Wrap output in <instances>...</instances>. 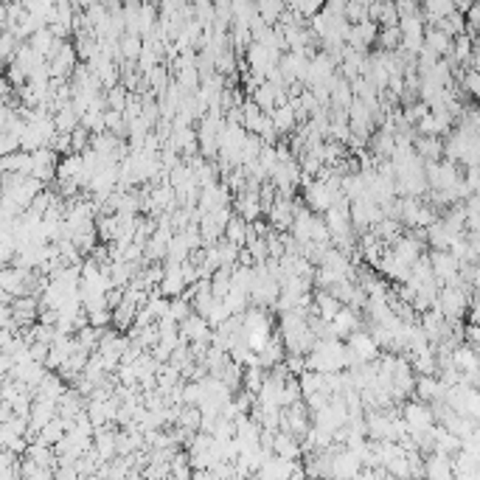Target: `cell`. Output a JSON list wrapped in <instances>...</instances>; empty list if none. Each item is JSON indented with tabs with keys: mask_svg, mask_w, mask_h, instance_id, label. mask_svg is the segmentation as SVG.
Instances as JSON below:
<instances>
[{
	"mask_svg": "<svg viewBox=\"0 0 480 480\" xmlns=\"http://www.w3.org/2000/svg\"><path fill=\"white\" fill-rule=\"evenodd\" d=\"M351 368V357L343 340H318L315 348L306 354V371L315 374H340Z\"/></svg>",
	"mask_w": 480,
	"mask_h": 480,
	"instance_id": "6da1fadb",
	"label": "cell"
},
{
	"mask_svg": "<svg viewBox=\"0 0 480 480\" xmlns=\"http://www.w3.org/2000/svg\"><path fill=\"white\" fill-rule=\"evenodd\" d=\"M469 306H475V289H464V287H441L438 289L435 309L444 315V320L458 323V320L466 315Z\"/></svg>",
	"mask_w": 480,
	"mask_h": 480,
	"instance_id": "7a4b0ae2",
	"label": "cell"
},
{
	"mask_svg": "<svg viewBox=\"0 0 480 480\" xmlns=\"http://www.w3.org/2000/svg\"><path fill=\"white\" fill-rule=\"evenodd\" d=\"M405 427H407V435H416V432H430L435 427V419H432L430 405L424 402H416V399H407L402 402V410H399Z\"/></svg>",
	"mask_w": 480,
	"mask_h": 480,
	"instance_id": "3957f363",
	"label": "cell"
},
{
	"mask_svg": "<svg viewBox=\"0 0 480 480\" xmlns=\"http://www.w3.org/2000/svg\"><path fill=\"white\" fill-rule=\"evenodd\" d=\"M222 124H225V118H208V115L199 121V127L194 130V135H197V149H199V157H205V160H216Z\"/></svg>",
	"mask_w": 480,
	"mask_h": 480,
	"instance_id": "277c9868",
	"label": "cell"
},
{
	"mask_svg": "<svg viewBox=\"0 0 480 480\" xmlns=\"http://www.w3.org/2000/svg\"><path fill=\"white\" fill-rule=\"evenodd\" d=\"M345 351H348V357H351V368H354V365L377 362V357L382 354L380 345L371 340V335H368L365 329H360V332L345 337Z\"/></svg>",
	"mask_w": 480,
	"mask_h": 480,
	"instance_id": "5b68a950",
	"label": "cell"
},
{
	"mask_svg": "<svg viewBox=\"0 0 480 480\" xmlns=\"http://www.w3.org/2000/svg\"><path fill=\"white\" fill-rule=\"evenodd\" d=\"M295 197H276V202L270 205V211H267V225H270V231H276V234H289V228H292V216H295Z\"/></svg>",
	"mask_w": 480,
	"mask_h": 480,
	"instance_id": "8992f818",
	"label": "cell"
},
{
	"mask_svg": "<svg viewBox=\"0 0 480 480\" xmlns=\"http://www.w3.org/2000/svg\"><path fill=\"white\" fill-rule=\"evenodd\" d=\"M362 320H365L362 312H357L351 306H343L335 318L329 320V335H332V340H345L348 335H354V332L362 329Z\"/></svg>",
	"mask_w": 480,
	"mask_h": 480,
	"instance_id": "52a82bcc",
	"label": "cell"
},
{
	"mask_svg": "<svg viewBox=\"0 0 480 480\" xmlns=\"http://www.w3.org/2000/svg\"><path fill=\"white\" fill-rule=\"evenodd\" d=\"M360 469H362L360 458H357L351 449L337 447L335 444V455H332V478L335 480H354L357 475H360Z\"/></svg>",
	"mask_w": 480,
	"mask_h": 480,
	"instance_id": "ba28073f",
	"label": "cell"
},
{
	"mask_svg": "<svg viewBox=\"0 0 480 480\" xmlns=\"http://www.w3.org/2000/svg\"><path fill=\"white\" fill-rule=\"evenodd\" d=\"M228 205H231V192L222 183L199 189V199H197V211L199 214H211V211H219V208H228Z\"/></svg>",
	"mask_w": 480,
	"mask_h": 480,
	"instance_id": "9c48e42d",
	"label": "cell"
},
{
	"mask_svg": "<svg viewBox=\"0 0 480 480\" xmlns=\"http://www.w3.org/2000/svg\"><path fill=\"white\" fill-rule=\"evenodd\" d=\"M177 332H180V340H183L186 345H189V343H205V345H208L214 329L208 326V320H205V318H199V315H194L192 312V315H189V318L177 326Z\"/></svg>",
	"mask_w": 480,
	"mask_h": 480,
	"instance_id": "30bf717a",
	"label": "cell"
},
{
	"mask_svg": "<svg viewBox=\"0 0 480 480\" xmlns=\"http://www.w3.org/2000/svg\"><path fill=\"white\" fill-rule=\"evenodd\" d=\"M444 393H447V387L438 382V377H416L413 380V399L416 402L435 405V402H444Z\"/></svg>",
	"mask_w": 480,
	"mask_h": 480,
	"instance_id": "8fae6325",
	"label": "cell"
},
{
	"mask_svg": "<svg viewBox=\"0 0 480 480\" xmlns=\"http://www.w3.org/2000/svg\"><path fill=\"white\" fill-rule=\"evenodd\" d=\"M157 292L163 298H180L186 292V281H183V273H180V264H166L163 261V278L157 284Z\"/></svg>",
	"mask_w": 480,
	"mask_h": 480,
	"instance_id": "7c38bea8",
	"label": "cell"
},
{
	"mask_svg": "<svg viewBox=\"0 0 480 480\" xmlns=\"http://www.w3.org/2000/svg\"><path fill=\"white\" fill-rule=\"evenodd\" d=\"M273 455H276V458H284V461H301V455H303L301 441L292 438L289 432L278 430L273 435Z\"/></svg>",
	"mask_w": 480,
	"mask_h": 480,
	"instance_id": "4fadbf2b",
	"label": "cell"
},
{
	"mask_svg": "<svg viewBox=\"0 0 480 480\" xmlns=\"http://www.w3.org/2000/svg\"><path fill=\"white\" fill-rule=\"evenodd\" d=\"M422 480H452V466H449V455L430 452L424 458V478Z\"/></svg>",
	"mask_w": 480,
	"mask_h": 480,
	"instance_id": "5bb4252c",
	"label": "cell"
},
{
	"mask_svg": "<svg viewBox=\"0 0 480 480\" xmlns=\"http://www.w3.org/2000/svg\"><path fill=\"white\" fill-rule=\"evenodd\" d=\"M23 455H26V461L37 464L40 469H48V472H53V466H56V455H53V449H51V447H46V444H40V441L28 444Z\"/></svg>",
	"mask_w": 480,
	"mask_h": 480,
	"instance_id": "9a60e30c",
	"label": "cell"
},
{
	"mask_svg": "<svg viewBox=\"0 0 480 480\" xmlns=\"http://www.w3.org/2000/svg\"><path fill=\"white\" fill-rule=\"evenodd\" d=\"M270 121H273V127H276L278 138H281V135H289V132H295V127H298L295 113L289 110V104H284V107H276V110L270 113Z\"/></svg>",
	"mask_w": 480,
	"mask_h": 480,
	"instance_id": "2e32d148",
	"label": "cell"
},
{
	"mask_svg": "<svg viewBox=\"0 0 480 480\" xmlns=\"http://www.w3.org/2000/svg\"><path fill=\"white\" fill-rule=\"evenodd\" d=\"M424 46L430 51H435L438 56H447L449 48H452V37H447L441 28L435 26H424Z\"/></svg>",
	"mask_w": 480,
	"mask_h": 480,
	"instance_id": "e0dca14e",
	"label": "cell"
},
{
	"mask_svg": "<svg viewBox=\"0 0 480 480\" xmlns=\"http://www.w3.org/2000/svg\"><path fill=\"white\" fill-rule=\"evenodd\" d=\"M51 118H53V127H56V132H59V135H71V132L79 127V113H76L71 104H68V107H62V110H56Z\"/></svg>",
	"mask_w": 480,
	"mask_h": 480,
	"instance_id": "ac0fdd59",
	"label": "cell"
},
{
	"mask_svg": "<svg viewBox=\"0 0 480 480\" xmlns=\"http://www.w3.org/2000/svg\"><path fill=\"white\" fill-rule=\"evenodd\" d=\"M413 152H416V157H422L424 163H435V160H441V138H419V135H416Z\"/></svg>",
	"mask_w": 480,
	"mask_h": 480,
	"instance_id": "d6986e66",
	"label": "cell"
},
{
	"mask_svg": "<svg viewBox=\"0 0 480 480\" xmlns=\"http://www.w3.org/2000/svg\"><path fill=\"white\" fill-rule=\"evenodd\" d=\"M141 46H144V40H141L138 34H121V40H118V56H121V62H138Z\"/></svg>",
	"mask_w": 480,
	"mask_h": 480,
	"instance_id": "ffe728a7",
	"label": "cell"
},
{
	"mask_svg": "<svg viewBox=\"0 0 480 480\" xmlns=\"http://www.w3.org/2000/svg\"><path fill=\"white\" fill-rule=\"evenodd\" d=\"M65 432H68V424H65V422H62V419L56 416V419H53L51 424H46L43 430L37 432V441H40V444H46V447H51V449H53V447H56V444H59V441L65 438Z\"/></svg>",
	"mask_w": 480,
	"mask_h": 480,
	"instance_id": "44dd1931",
	"label": "cell"
},
{
	"mask_svg": "<svg viewBox=\"0 0 480 480\" xmlns=\"http://www.w3.org/2000/svg\"><path fill=\"white\" fill-rule=\"evenodd\" d=\"M264 380H267V371H264V368H259V365H256V368H244V374H241V390L256 399V393L261 390Z\"/></svg>",
	"mask_w": 480,
	"mask_h": 480,
	"instance_id": "7402d4cb",
	"label": "cell"
},
{
	"mask_svg": "<svg viewBox=\"0 0 480 480\" xmlns=\"http://www.w3.org/2000/svg\"><path fill=\"white\" fill-rule=\"evenodd\" d=\"M222 239L231 241V244H236V247H244V239H247V222L239 219L236 214L228 219V225H225V234H222Z\"/></svg>",
	"mask_w": 480,
	"mask_h": 480,
	"instance_id": "603a6c76",
	"label": "cell"
},
{
	"mask_svg": "<svg viewBox=\"0 0 480 480\" xmlns=\"http://www.w3.org/2000/svg\"><path fill=\"white\" fill-rule=\"evenodd\" d=\"M284 3L281 0H261V3H256V14L267 23V26H276V20L284 14Z\"/></svg>",
	"mask_w": 480,
	"mask_h": 480,
	"instance_id": "cb8c5ba5",
	"label": "cell"
},
{
	"mask_svg": "<svg viewBox=\"0 0 480 480\" xmlns=\"http://www.w3.org/2000/svg\"><path fill=\"white\" fill-rule=\"evenodd\" d=\"M199 424H202V416H199V410L197 407H180V413H177V424L174 427H180V430L186 432H199Z\"/></svg>",
	"mask_w": 480,
	"mask_h": 480,
	"instance_id": "d4e9b609",
	"label": "cell"
},
{
	"mask_svg": "<svg viewBox=\"0 0 480 480\" xmlns=\"http://www.w3.org/2000/svg\"><path fill=\"white\" fill-rule=\"evenodd\" d=\"M222 306H225V312L234 318V315H241L247 306H250V298H247V292H239V289H231L225 298H222Z\"/></svg>",
	"mask_w": 480,
	"mask_h": 480,
	"instance_id": "484cf974",
	"label": "cell"
},
{
	"mask_svg": "<svg viewBox=\"0 0 480 480\" xmlns=\"http://www.w3.org/2000/svg\"><path fill=\"white\" fill-rule=\"evenodd\" d=\"M298 387H301V399L312 396V393H320L323 390V374H315V371H303L298 377Z\"/></svg>",
	"mask_w": 480,
	"mask_h": 480,
	"instance_id": "4316f807",
	"label": "cell"
},
{
	"mask_svg": "<svg viewBox=\"0 0 480 480\" xmlns=\"http://www.w3.org/2000/svg\"><path fill=\"white\" fill-rule=\"evenodd\" d=\"M241 247H236V244H231V241L219 239L216 241V256H219V267L222 270H231L234 264H236V256H239Z\"/></svg>",
	"mask_w": 480,
	"mask_h": 480,
	"instance_id": "83f0119b",
	"label": "cell"
},
{
	"mask_svg": "<svg viewBox=\"0 0 480 480\" xmlns=\"http://www.w3.org/2000/svg\"><path fill=\"white\" fill-rule=\"evenodd\" d=\"M189 315H192V303H189V301H183V298H172V301H169V312H166L169 320H174V323L180 326Z\"/></svg>",
	"mask_w": 480,
	"mask_h": 480,
	"instance_id": "f1b7e54d",
	"label": "cell"
},
{
	"mask_svg": "<svg viewBox=\"0 0 480 480\" xmlns=\"http://www.w3.org/2000/svg\"><path fill=\"white\" fill-rule=\"evenodd\" d=\"M127 88L118 82L115 88H110V90H104V101H107V110H115V113H121L124 110V104H127Z\"/></svg>",
	"mask_w": 480,
	"mask_h": 480,
	"instance_id": "f546056e",
	"label": "cell"
},
{
	"mask_svg": "<svg viewBox=\"0 0 480 480\" xmlns=\"http://www.w3.org/2000/svg\"><path fill=\"white\" fill-rule=\"evenodd\" d=\"M14 256H17V241L11 234L0 231V267H9L14 261Z\"/></svg>",
	"mask_w": 480,
	"mask_h": 480,
	"instance_id": "4dcf8cb0",
	"label": "cell"
},
{
	"mask_svg": "<svg viewBox=\"0 0 480 480\" xmlns=\"http://www.w3.org/2000/svg\"><path fill=\"white\" fill-rule=\"evenodd\" d=\"M343 17H345V23H348V26L368 20V3H357V0L345 3V11H343Z\"/></svg>",
	"mask_w": 480,
	"mask_h": 480,
	"instance_id": "1f68e13d",
	"label": "cell"
},
{
	"mask_svg": "<svg viewBox=\"0 0 480 480\" xmlns=\"http://www.w3.org/2000/svg\"><path fill=\"white\" fill-rule=\"evenodd\" d=\"M17 48H20V40L11 31H3L0 34V62H11Z\"/></svg>",
	"mask_w": 480,
	"mask_h": 480,
	"instance_id": "d6a6232c",
	"label": "cell"
},
{
	"mask_svg": "<svg viewBox=\"0 0 480 480\" xmlns=\"http://www.w3.org/2000/svg\"><path fill=\"white\" fill-rule=\"evenodd\" d=\"M88 149H90V132L82 130V127H76V130L71 132V152H73V155H82V152H88Z\"/></svg>",
	"mask_w": 480,
	"mask_h": 480,
	"instance_id": "836d02e7",
	"label": "cell"
},
{
	"mask_svg": "<svg viewBox=\"0 0 480 480\" xmlns=\"http://www.w3.org/2000/svg\"><path fill=\"white\" fill-rule=\"evenodd\" d=\"M284 368L289 371V377H301L303 371H306V357H298V354H287L284 357Z\"/></svg>",
	"mask_w": 480,
	"mask_h": 480,
	"instance_id": "e575fe53",
	"label": "cell"
},
{
	"mask_svg": "<svg viewBox=\"0 0 480 480\" xmlns=\"http://www.w3.org/2000/svg\"><path fill=\"white\" fill-rule=\"evenodd\" d=\"M51 475H53V480H79L76 464H56Z\"/></svg>",
	"mask_w": 480,
	"mask_h": 480,
	"instance_id": "d590c367",
	"label": "cell"
},
{
	"mask_svg": "<svg viewBox=\"0 0 480 480\" xmlns=\"http://www.w3.org/2000/svg\"><path fill=\"white\" fill-rule=\"evenodd\" d=\"M0 329H14V323H11V306H9V301L6 303H0ZM17 332V329H14Z\"/></svg>",
	"mask_w": 480,
	"mask_h": 480,
	"instance_id": "8d00e7d4",
	"label": "cell"
},
{
	"mask_svg": "<svg viewBox=\"0 0 480 480\" xmlns=\"http://www.w3.org/2000/svg\"><path fill=\"white\" fill-rule=\"evenodd\" d=\"M0 199H3V192H0Z\"/></svg>",
	"mask_w": 480,
	"mask_h": 480,
	"instance_id": "74e56055",
	"label": "cell"
},
{
	"mask_svg": "<svg viewBox=\"0 0 480 480\" xmlns=\"http://www.w3.org/2000/svg\"><path fill=\"white\" fill-rule=\"evenodd\" d=\"M329 480H335V478H329Z\"/></svg>",
	"mask_w": 480,
	"mask_h": 480,
	"instance_id": "f35d334b",
	"label": "cell"
}]
</instances>
